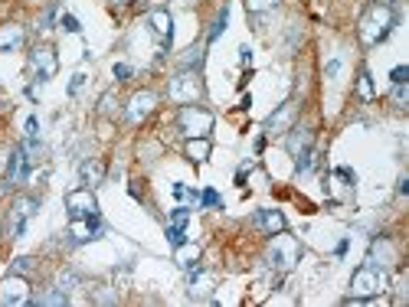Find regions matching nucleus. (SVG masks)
Listing matches in <instances>:
<instances>
[{"instance_id": "f257e3e1", "label": "nucleus", "mask_w": 409, "mask_h": 307, "mask_svg": "<svg viewBox=\"0 0 409 307\" xmlns=\"http://www.w3.org/2000/svg\"><path fill=\"white\" fill-rule=\"evenodd\" d=\"M396 27V10H393L390 0H373L370 7L363 10L361 23H357V36H361L363 46H377L393 33Z\"/></svg>"}, {"instance_id": "f03ea898", "label": "nucleus", "mask_w": 409, "mask_h": 307, "mask_svg": "<svg viewBox=\"0 0 409 307\" xmlns=\"http://www.w3.org/2000/svg\"><path fill=\"white\" fill-rule=\"evenodd\" d=\"M387 288H390V278H387V271H383L380 265L367 261L363 268L353 271V278H351V298H347V304H367V301L377 298V294H383Z\"/></svg>"}, {"instance_id": "7ed1b4c3", "label": "nucleus", "mask_w": 409, "mask_h": 307, "mask_svg": "<svg viewBox=\"0 0 409 307\" xmlns=\"http://www.w3.org/2000/svg\"><path fill=\"white\" fill-rule=\"evenodd\" d=\"M167 95H171V102H177V105H197V102L203 98L200 72H197V69H181V72L171 79Z\"/></svg>"}, {"instance_id": "20e7f679", "label": "nucleus", "mask_w": 409, "mask_h": 307, "mask_svg": "<svg viewBox=\"0 0 409 307\" xmlns=\"http://www.w3.org/2000/svg\"><path fill=\"white\" fill-rule=\"evenodd\" d=\"M298 259H301V245H298L295 236H285V229L275 232V236H272V245H268V252H266L268 265L278 271H288Z\"/></svg>"}, {"instance_id": "39448f33", "label": "nucleus", "mask_w": 409, "mask_h": 307, "mask_svg": "<svg viewBox=\"0 0 409 307\" xmlns=\"http://www.w3.org/2000/svg\"><path fill=\"white\" fill-rule=\"evenodd\" d=\"M177 128L187 137H207L213 131V111H207L200 105H183L177 111Z\"/></svg>"}, {"instance_id": "423d86ee", "label": "nucleus", "mask_w": 409, "mask_h": 307, "mask_svg": "<svg viewBox=\"0 0 409 307\" xmlns=\"http://www.w3.org/2000/svg\"><path fill=\"white\" fill-rule=\"evenodd\" d=\"M37 210H39V203L33 200V196H17V200H13L10 216H7V232L13 239H20V236L27 232V222L37 216Z\"/></svg>"}, {"instance_id": "0eeeda50", "label": "nucleus", "mask_w": 409, "mask_h": 307, "mask_svg": "<svg viewBox=\"0 0 409 307\" xmlns=\"http://www.w3.org/2000/svg\"><path fill=\"white\" fill-rule=\"evenodd\" d=\"M0 304H10V307H20V304H30V285L23 275H13L0 281Z\"/></svg>"}, {"instance_id": "6e6552de", "label": "nucleus", "mask_w": 409, "mask_h": 307, "mask_svg": "<svg viewBox=\"0 0 409 307\" xmlns=\"http://www.w3.org/2000/svg\"><path fill=\"white\" fill-rule=\"evenodd\" d=\"M105 232V226H102V219H98V212L96 216H82V219H72L69 222V242L72 245H82V242H92V239H98Z\"/></svg>"}, {"instance_id": "1a4fd4ad", "label": "nucleus", "mask_w": 409, "mask_h": 307, "mask_svg": "<svg viewBox=\"0 0 409 307\" xmlns=\"http://www.w3.org/2000/svg\"><path fill=\"white\" fill-rule=\"evenodd\" d=\"M66 210L72 219H82V216H96L98 212V200L96 193L89 190V186H79V190H72L66 196Z\"/></svg>"}, {"instance_id": "9d476101", "label": "nucleus", "mask_w": 409, "mask_h": 307, "mask_svg": "<svg viewBox=\"0 0 409 307\" xmlns=\"http://www.w3.org/2000/svg\"><path fill=\"white\" fill-rule=\"evenodd\" d=\"M33 157H30V151L23 144L20 147H13V151H10V161H7V180L13 183V186H17V183H23L30 177V167H33Z\"/></svg>"}, {"instance_id": "9b49d317", "label": "nucleus", "mask_w": 409, "mask_h": 307, "mask_svg": "<svg viewBox=\"0 0 409 307\" xmlns=\"http://www.w3.org/2000/svg\"><path fill=\"white\" fill-rule=\"evenodd\" d=\"M295 118H298V105H295V102L278 105L275 111L266 118V135H285L288 128L295 125Z\"/></svg>"}, {"instance_id": "f8f14e48", "label": "nucleus", "mask_w": 409, "mask_h": 307, "mask_svg": "<svg viewBox=\"0 0 409 307\" xmlns=\"http://www.w3.org/2000/svg\"><path fill=\"white\" fill-rule=\"evenodd\" d=\"M154 105H157V95H154L151 88H144V92H134L131 102H128V108H124V118L138 125V121H144V118L151 115Z\"/></svg>"}, {"instance_id": "ddd939ff", "label": "nucleus", "mask_w": 409, "mask_h": 307, "mask_svg": "<svg viewBox=\"0 0 409 307\" xmlns=\"http://www.w3.org/2000/svg\"><path fill=\"white\" fill-rule=\"evenodd\" d=\"M30 66L37 69V76L46 82V79L56 76V69H59V59H56V49L53 46H37L33 53H30Z\"/></svg>"}, {"instance_id": "4468645a", "label": "nucleus", "mask_w": 409, "mask_h": 307, "mask_svg": "<svg viewBox=\"0 0 409 307\" xmlns=\"http://www.w3.org/2000/svg\"><path fill=\"white\" fill-rule=\"evenodd\" d=\"M285 135H288V141H285L288 154H292L295 161L301 157V154L311 151V144H314V131H311V128H288Z\"/></svg>"}, {"instance_id": "2eb2a0df", "label": "nucleus", "mask_w": 409, "mask_h": 307, "mask_svg": "<svg viewBox=\"0 0 409 307\" xmlns=\"http://www.w3.org/2000/svg\"><path fill=\"white\" fill-rule=\"evenodd\" d=\"M174 261H177L183 271L200 268V245H197V242H181V245L174 249Z\"/></svg>"}, {"instance_id": "dca6fc26", "label": "nucleus", "mask_w": 409, "mask_h": 307, "mask_svg": "<svg viewBox=\"0 0 409 307\" xmlns=\"http://www.w3.org/2000/svg\"><path fill=\"white\" fill-rule=\"evenodd\" d=\"M252 222H256V229H262L266 236H275V232L285 229V216L278 210H259Z\"/></svg>"}, {"instance_id": "f3484780", "label": "nucleus", "mask_w": 409, "mask_h": 307, "mask_svg": "<svg viewBox=\"0 0 409 307\" xmlns=\"http://www.w3.org/2000/svg\"><path fill=\"white\" fill-rule=\"evenodd\" d=\"M148 23H151L154 36L161 39V43H171V33H174V20L167 10H151V17H148Z\"/></svg>"}, {"instance_id": "a211bd4d", "label": "nucleus", "mask_w": 409, "mask_h": 307, "mask_svg": "<svg viewBox=\"0 0 409 307\" xmlns=\"http://www.w3.org/2000/svg\"><path fill=\"white\" fill-rule=\"evenodd\" d=\"M79 177H82V183H86L89 190H96L98 183L105 180V163L98 161V157H92V161H86L79 167Z\"/></svg>"}, {"instance_id": "6ab92c4d", "label": "nucleus", "mask_w": 409, "mask_h": 307, "mask_svg": "<svg viewBox=\"0 0 409 307\" xmlns=\"http://www.w3.org/2000/svg\"><path fill=\"white\" fill-rule=\"evenodd\" d=\"M33 304H39V307H63V304H69V294L59 285H53V288H46V291H39L37 298H30Z\"/></svg>"}, {"instance_id": "aec40b11", "label": "nucleus", "mask_w": 409, "mask_h": 307, "mask_svg": "<svg viewBox=\"0 0 409 307\" xmlns=\"http://www.w3.org/2000/svg\"><path fill=\"white\" fill-rule=\"evenodd\" d=\"M209 291H213V278H209V275H203L200 268H193L190 271V298L193 301H203V298H209Z\"/></svg>"}, {"instance_id": "412c9836", "label": "nucleus", "mask_w": 409, "mask_h": 307, "mask_svg": "<svg viewBox=\"0 0 409 307\" xmlns=\"http://www.w3.org/2000/svg\"><path fill=\"white\" fill-rule=\"evenodd\" d=\"M20 43H23V27H17V23L0 27V53H13Z\"/></svg>"}, {"instance_id": "4be33fe9", "label": "nucleus", "mask_w": 409, "mask_h": 307, "mask_svg": "<svg viewBox=\"0 0 409 307\" xmlns=\"http://www.w3.org/2000/svg\"><path fill=\"white\" fill-rule=\"evenodd\" d=\"M209 151H213V147H209V137H190V141H187V157H190L193 163H203L209 157Z\"/></svg>"}, {"instance_id": "5701e85b", "label": "nucleus", "mask_w": 409, "mask_h": 307, "mask_svg": "<svg viewBox=\"0 0 409 307\" xmlns=\"http://www.w3.org/2000/svg\"><path fill=\"white\" fill-rule=\"evenodd\" d=\"M183 69H200L203 66V46H190L187 49V56L181 59Z\"/></svg>"}, {"instance_id": "b1692460", "label": "nucleus", "mask_w": 409, "mask_h": 307, "mask_svg": "<svg viewBox=\"0 0 409 307\" xmlns=\"http://www.w3.org/2000/svg\"><path fill=\"white\" fill-rule=\"evenodd\" d=\"M30 271H37V259H30V255H23V259L13 261V275H23L27 278Z\"/></svg>"}, {"instance_id": "393cba45", "label": "nucleus", "mask_w": 409, "mask_h": 307, "mask_svg": "<svg viewBox=\"0 0 409 307\" xmlns=\"http://www.w3.org/2000/svg\"><path fill=\"white\" fill-rule=\"evenodd\" d=\"M187 222H190V210L187 206H177L171 216V226H177V229H187Z\"/></svg>"}, {"instance_id": "a878e982", "label": "nucleus", "mask_w": 409, "mask_h": 307, "mask_svg": "<svg viewBox=\"0 0 409 307\" xmlns=\"http://www.w3.org/2000/svg\"><path fill=\"white\" fill-rule=\"evenodd\" d=\"M226 20H229V7H223V10H219V17H216V23H213V29H209V43H213V39L226 29Z\"/></svg>"}, {"instance_id": "bb28decb", "label": "nucleus", "mask_w": 409, "mask_h": 307, "mask_svg": "<svg viewBox=\"0 0 409 307\" xmlns=\"http://www.w3.org/2000/svg\"><path fill=\"white\" fill-rule=\"evenodd\" d=\"M59 288L66 291V294L72 288H79V275H76V271H63V275H59Z\"/></svg>"}, {"instance_id": "cd10ccee", "label": "nucleus", "mask_w": 409, "mask_h": 307, "mask_svg": "<svg viewBox=\"0 0 409 307\" xmlns=\"http://www.w3.org/2000/svg\"><path fill=\"white\" fill-rule=\"evenodd\" d=\"M98 111H102V115H115V111H118V98H115L112 92H105V95H102V105H98Z\"/></svg>"}, {"instance_id": "c85d7f7f", "label": "nucleus", "mask_w": 409, "mask_h": 307, "mask_svg": "<svg viewBox=\"0 0 409 307\" xmlns=\"http://www.w3.org/2000/svg\"><path fill=\"white\" fill-rule=\"evenodd\" d=\"M406 102H409L406 82H400V86H393V105H396V108H406Z\"/></svg>"}, {"instance_id": "c756f323", "label": "nucleus", "mask_w": 409, "mask_h": 307, "mask_svg": "<svg viewBox=\"0 0 409 307\" xmlns=\"http://www.w3.org/2000/svg\"><path fill=\"white\" fill-rule=\"evenodd\" d=\"M246 7H249V13H262V10L278 7V0H246Z\"/></svg>"}, {"instance_id": "7c9ffc66", "label": "nucleus", "mask_w": 409, "mask_h": 307, "mask_svg": "<svg viewBox=\"0 0 409 307\" xmlns=\"http://www.w3.org/2000/svg\"><path fill=\"white\" fill-rule=\"evenodd\" d=\"M361 98H363V102H370V98H373V86H370V72H367V69H361Z\"/></svg>"}, {"instance_id": "2f4dec72", "label": "nucleus", "mask_w": 409, "mask_h": 307, "mask_svg": "<svg viewBox=\"0 0 409 307\" xmlns=\"http://www.w3.org/2000/svg\"><path fill=\"white\" fill-rule=\"evenodd\" d=\"M115 79H118V82H128V79H131V66H128V62H115Z\"/></svg>"}, {"instance_id": "473e14b6", "label": "nucleus", "mask_w": 409, "mask_h": 307, "mask_svg": "<svg viewBox=\"0 0 409 307\" xmlns=\"http://www.w3.org/2000/svg\"><path fill=\"white\" fill-rule=\"evenodd\" d=\"M200 203H203V206H223V200H219L216 190H203L200 193Z\"/></svg>"}, {"instance_id": "72a5a7b5", "label": "nucleus", "mask_w": 409, "mask_h": 307, "mask_svg": "<svg viewBox=\"0 0 409 307\" xmlns=\"http://www.w3.org/2000/svg\"><path fill=\"white\" fill-rule=\"evenodd\" d=\"M167 242H171L174 249H177L181 242H187V239H183V229H177V226H167Z\"/></svg>"}, {"instance_id": "f704fd0d", "label": "nucleus", "mask_w": 409, "mask_h": 307, "mask_svg": "<svg viewBox=\"0 0 409 307\" xmlns=\"http://www.w3.org/2000/svg\"><path fill=\"white\" fill-rule=\"evenodd\" d=\"M82 86H86V76H82V72H76V76H72V82H69V95H79V92H82Z\"/></svg>"}, {"instance_id": "c9c22d12", "label": "nucleus", "mask_w": 409, "mask_h": 307, "mask_svg": "<svg viewBox=\"0 0 409 307\" xmlns=\"http://www.w3.org/2000/svg\"><path fill=\"white\" fill-rule=\"evenodd\" d=\"M39 137V121L37 118H27V141H37Z\"/></svg>"}, {"instance_id": "e433bc0d", "label": "nucleus", "mask_w": 409, "mask_h": 307, "mask_svg": "<svg viewBox=\"0 0 409 307\" xmlns=\"http://www.w3.org/2000/svg\"><path fill=\"white\" fill-rule=\"evenodd\" d=\"M63 29H66V33H79L82 27H79V20L72 17V13H66V17H63Z\"/></svg>"}, {"instance_id": "4c0bfd02", "label": "nucleus", "mask_w": 409, "mask_h": 307, "mask_svg": "<svg viewBox=\"0 0 409 307\" xmlns=\"http://www.w3.org/2000/svg\"><path fill=\"white\" fill-rule=\"evenodd\" d=\"M406 76H409V69L406 66H396L390 72V79H393V86H400V82H406Z\"/></svg>"}, {"instance_id": "58836bf2", "label": "nucleus", "mask_w": 409, "mask_h": 307, "mask_svg": "<svg viewBox=\"0 0 409 307\" xmlns=\"http://www.w3.org/2000/svg\"><path fill=\"white\" fill-rule=\"evenodd\" d=\"M239 62H242V66H249V62H252V49H249V46L239 49Z\"/></svg>"}, {"instance_id": "ea45409f", "label": "nucleus", "mask_w": 409, "mask_h": 307, "mask_svg": "<svg viewBox=\"0 0 409 307\" xmlns=\"http://www.w3.org/2000/svg\"><path fill=\"white\" fill-rule=\"evenodd\" d=\"M337 72H341V62H337V59H334V62H327V76H337Z\"/></svg>"}]
</instances>
